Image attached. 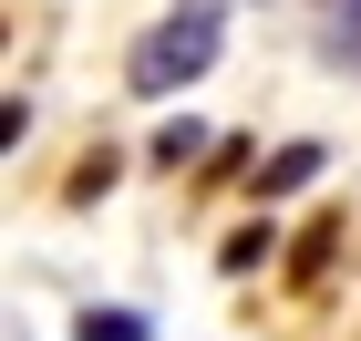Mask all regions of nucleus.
Returning <instances> with one entry per match:
<instances>
[{"label": "nucleus", "mask_w": 361, "mask_h": 341, "mask_svg": "<svg viewBox=\"0 0 361 341\" xmlns=\"http://www.w3.org/2000/svg\"><path fill=\"white\" fill-rule=\"evenodd\" d=\"M310 176H320V145H279L269 176H258V197H289V186H310Z\"/></svg>", "instance_id": "2"}, {"label": "nucleus", "mask_w": 361, "mask_h": 341, "mask_svg": "<svg viewBox=\"0 0 361 341\" xmlns=\"http://www.w3.org/2000/svg\"><path fill=\"white\" fill-rule=\"evenodd\" d=\"M331 249H341V217H320V227L300 238V258H289V269H300V280H320V269H331Z\"/></svg>", "instance_id": "4"}, {"label": "nucleus", "mask_w": 361, "mask_h": 341, "mask_svg": "<svg viewBox=\"0 0 361 341\" xmlns=\"http://www.w3.org/2000/svg\"><path fill=\"white\" fill-rule=\"evenodd\" d=\"M331 62H361V0H341V21H331Z\"/></svg>", "instance_id": "6"}, {"label": "nucleus", "mask_w": 361, "mask_h": 341, "mask_svg": "<svg viewBox=\"0 0 361 341\" xmlns=\"http://www.w3.org/2000/svg\"><path fill=\"white\" fill-rule=\"evenodd\" d=\"M196 145H207V124H196V114H176V124H166V135H155V166H186V155H196Z\"/></svg>", "instance_id": "5"}, {"label": "nucleus", "mask_w": 361, "mask_h": 341, "mask_svg": "<svg viewBox=\"0 0 361 341\" xmlns=\"http://www.w3.org/2000/svg\"><path fill=\"white\" fill-rule=\"evenodd\" d=\"M217 52H227V0H176L166 21L135 42L124 83H135V93H176V83H196Z\"/></svg>", "instance_id": "1"}, {"label": "nucleus", "mask_w": 361, "mask_h": 341, "mask_svg": "<svg viewBox=\"0 0 361 341\" xmlns=\"http://www.w3.org/2000/svg\"><path fill=\"white\" fill-rule=\"evenodd\" d=\"M73 341H155V321H145V311H83Z\"/></svg>", "instance_id": "3"}]
</instances>
